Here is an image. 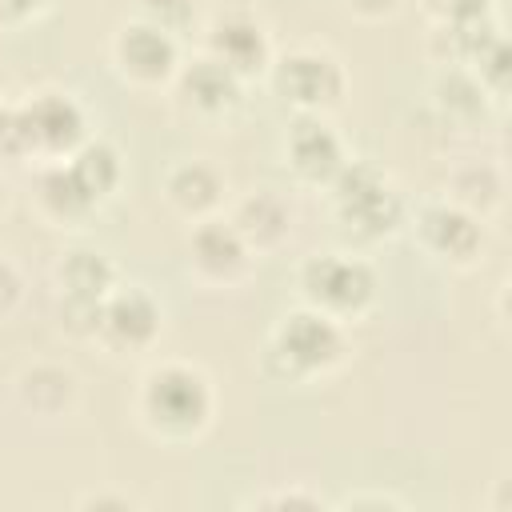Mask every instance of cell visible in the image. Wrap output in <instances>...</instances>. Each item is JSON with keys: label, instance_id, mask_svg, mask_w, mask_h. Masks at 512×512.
<instances>
[{"label": "cell", "instance_id": "obj_1", "mask_svg": "<svg viewBox=\"0 0 512 512\" xmlns=\"http://www.w3.org/2000/svg\"><path fill=\"white\" fill-rule=\"evenodd\" d=\"M216 388L200 364L160 360L140 376L136 388V420L148 436L164 444H192L212 428Z\"/></svg>", "mask_w": 512, "mask_h": 512}, {"label": "cell", "instance_id": "obj_2", "mask_svg": "<svg viewBox=\"0 0 512 512\" xmlns=\"http://www.w3.org/2000/svg\"><path fill=\"white\" fill-rule=\"evenodd\" d=\"M348 324L300 304L276 320L264 340L260 368L276 384H312L344 368L348 360Z\"/></svg>", "mask_w": 512, "mask_h": 512}, {"label": "cell", "instance_id": "obj_3", "mask_svg": "<svg viewBox=\"0 0 512 512\" xmlns=\"http://www.w3.org/2000/svg\"><path fill=\"white\" fill-rule=\"evenodd\" d=\"M328 192V208L336 216V224L360 240V244H376L396 236L408 224V204L404 196L392 188V180L368 164V160H344L340 172L324 184Z\"/></svg>", "mask_w": 512, "mask_h": 512}, {"label": "cell", "instance_id": "obj_4", "mask_svg": "<svg viewBox=\"0 0 512 512\" xmlns=\"http://www.w3.org/2000/svg\"><path fill=\"white\" fill-rule=\"evenodd\" d=\"M300 300L340 324L360 320L376 304V272L364 256L352 252H316L304 256L296 268Z\"/></svg>", "mask_w": 512, "mask_h": 512}, {"label": "cell", "instance_id": "obj_5", "mask_svg": "<svg viewBox=\"0 0 512 512\" xmlns=\"http://www.w3.org/2000/svg\"><path fill=\"white\" fill-rule=\"evenodd\" d=\"M268 80H272V92L296 116H328L344 104V92H348V72L340 64V56H332L328 48H316V44L276 52Z\"/></svg>", "mask_w": 512, "mask_h": 512}, {"label": "cell", "instance_id": "obj_6", "mask_svg": "<svg viewBox=\"0 0 512 512\" xmlns=\"http://www.w3.org/2000/svg\"><path fill=\"white\" fill-rule=\"evenodd\" d=\"M16 120H20V156H32L40 164H60L88 140V112L80 108L76 96L56 88H44L24 104H16Z\"/></svg>", "mask_w": 512, "mask_h": 512}, {"label": "cell", "instance_id": "obj_7", "mask_svg": "<svg viewBox=\"0 0 512 512\" xmlns=\"http://www.w3.org/2000/svg\"><path fill=\"white\" fill-rule=\"evenodd\" d=\"M52 284H56V316H60V328H68L80 340H92L100 300L120 284V272L96 248H68L56 260V268H52Z\"/></svg>", "mask_w": 512, "mask_h": 512}, {"label": "cell", "instance_id": "obj_8", "mask_svg": "<svg viewBox=\"0 0 512 512\" xmlns=\"http://www.w3.org/2000/svg\"><path fill=\"white\" fill-rule=\"evenodd\" d=\"M164 332V308L144 284H116L96 312L92 340L108 356H144Z\"/></svg>", "mask_w": 512, "mask_h": 512}, {"label": "cell", "instance_id": "obj_9", "mask_svg": "<svg viewBox=\"0 0 512 512\" xmlns=\"http://www.w3.org/2000/svg\"><path fill=\"white\" fill-rule=\"evenodd\" d=\"M112 68L124 84L132 88H164L176 80L180 64H184V44L176 36H168L164 28L132 16L116 28L112 36Z\"/></svg>", "mask_w": 512, "mask_h": 512}, {"label": "cell", "instance_id": "obj_10", "mask_svg": "<svg viewBox=\"0 0 512 512\" xmlns=\"http://www.w3.org/2000/svg\"><path fill=\"white\" fill-rule=\"evenodd\" d=\"M412 232H416V244L448 268H476L484 256V240H488L484 220L444 196L412 212Z\"/></svg>", "mask_w": 512, "mask_h": 512}, {"label": "cell", "instance_id": "obj_11", "mask_svg": "<svg viewBox=\"0 0 512 512\" xmlns=\"http://www.w3.org/2000/svg\"><path fill=\"white\" fill-rule=\"evenodd\" d=\"M200 40H204V52L216 56L224 68H232L244 84L256 76H268L272 56H276L264 20H256L252 12H240V8L216 12L212 20H204Z\"/></svg>", "mask_w": 512, "mask_h": 512}, {"label": "cell", "instance_id": "obj_12", "mask_svg": "<svg viewBox=\"0 0 512 512\" xmlns=\"http://www.w3.org/2000/svg\"><path fill=\"white\" fill-rule=\"evenodd\" d=\"M244 80L224 68L216 56L200 52L192 60L180 64L176 80H172V92H176V104L196 116V120H208V124H220V120H232L240 108H244Z\"/></svg>", "mask_w": 512, "mask_h": 512}, {"label": "cell", "instance_id": "obj_13", "mask_svg": "<svg viewBox=\"0 0 512 512\" xmlns=\"http://www.w3.org/2000/svg\"><path fill=\"white\" fill-rule=\"evenodd\" d=\"M256 256L240 240V232L228 224V216L196 220L188 232V268L208 288H232L252 272Z\"/></svg>", "mask_w": 512, "mask_h": 512}, {"label": "cell", "instance_id": "obj_14", "mask_svg": "<svg viewBox=\"0 0 512 512\" xmlns=\"http://www.w3.org/2000/svg\"><path fill=\"white\" fill-rule=\"evenodd\" d=\"M280 152H284V168L312 188H324L348 160V148L340 132L328 124V116H296L284 132Z\"/></svg>", "mask_w": 512, "mask_h": 512}, {"label": "cell", "instance_id": "obj_15", "mask_svg": "<svg viewBox=\"0 0 512 512\" xmlns=\"http://www.w3.org/2000/svg\"><path fill=\"white\" fill-rule=\"evenodd\" d=\"M228 224L240 232V240L252 248V256H268L288 244L292 236V208L280 192L272 188H252L240 196L228 212Z\"/></svg>", "mask_w": 512, "mask_h": 512}, {"label": "cell", "instance_id": "obj_16", "mask_svg": "<svg viewBox=\"0 0 512 512\" xmlns=\"http://www.w3.org/2000/svg\"><path fill=\"white\" fill-rule=\"evenodd\" d=\"M224 192H228V180L216 164L208 160H176L168 172H164V200L172 212H180L184 220H208L220 212L224 204Z\"/></svg>", "mask_w": 512, "mask_h": 512}, {"label": "cell", "instance_id": "obj_17", "mask_svg": "<svg viewBox=\"0 0 512 512\" xmlns=\"http://www.w3.org/2000/svg\"><path fill=\"white\" fill-rule=\"evenodd\" d=\"M36 208H40V216L52 228H80L84 220H92V212L100 204L80 188V180L72 176V168L60 160V164H40V176H36Z\"/></svg>", "mask_w": 512, "mask_h": 512}, {"label": "cell", "instance_id": "obj_18", "mask_svg": "<svg viewBox=\"0 0 512 512\" xmlns=\"http://www.w3.org/2000/svg\"><path fill=\"white\" fill-rule=\"evenodd\" d=\"M76 376L60 364H32L16 376V396L32 416H64L76 404Z\"/></svg>", "mask_w": 512, "mask_h": 512}, {"label": "cell", "instance_id": "obj_19", "mask_svg": "<svg viewBox=\"0 0 512 512\" xmlns=\"http://www.w3.org/2000/svg\"><path fill=\"white\" fill-rule=\"evenodd\" d=\"M64 164L72 168V176L80 180V188H84L96 204H104V200L120 188V180H124L120 148H116L112 140H100V136H88Z\"/></svg>", "mask_w": 512, "mask_h": 512}, {"label": "cell", "instance_id": "obj_20", "mask_svg": "<svg viewBox=\"0 0 512 512\" xmlns=\"http://www.w3.org/2000/svg\"><path fill=\"white\" fill-rule=\"evenodd\" d=\"M444 200H452V204L468 208L472 216L488 220V216L504 204V176H500V168L488 164V160L460 164V168H452V176H448V184H444Z\"/></svg>", "mask_w": 512, "mask_h": 512}, {"label": "cell", "instance_id": "obj_21", "mask_svg": "<svg viewBox=\"0 0 512 512\" xmlns=\"http://www.w3.org/2000/svg\"><path fill=\"white\" fill-rule=\"evenodd\" d=\"M432 96H436V108L452 120H476V116L488 112L484 84L460 64H440V72L432 80Z\"/></svg>", "mask_w": 512, "mask_h": 512}, {"label": "cell", "instance_id": "obj_22", "mask_svg": "<svg viewBox=\"0 0 512 512\" xmlns=\"http://www.w3.org/2000/svg\"><path fill=\"white\" fill-rule=\"evenodd\" d=\"M136 16L148 20V24H156V28H164V32L176 36L180 44L204 28L196 0H140V12H136Z\"/></svg>", "mask_w": 512, "mask_h": 512}, {"label": "cell", "instance_id": "obj_23", "mask_svg": "<svg viewBox=\"0 0 512 512\" xmlns=\"http://www.w3.org/2000/svg\"><path fill=\"white\" fill-rule=\"evenodd\" d=\"M424 16L436 24H468V20H484L496 12V0H420Z\"/></svg>", "mask_w": 512, "mask_h": 512}, {"label": "cell", "instance_id": "obj_24", "mask_svg": "<svg viewBox=\"0 0 512 512\" xmlns=\"http://www.w3.org/2000/svg\"><path fill=\"white\" fill-rule=\"evenodd\" d=\"M244 504H256V508H324L328 500L320 492H308V488H272V492L252 496Z\"/></svg>", "mask_w": 512, "mask_h": 512}, {"label": "cell", "instance_id": "obj_25", "mask_svg": "<svg viewBox=\"0 0 512 512\" xmlns=\"http://www.w3.org/2000/svg\"><path fill=\"white\" fill-rule=\"evenodd\" d=\"M56 0H0V28H24L40 20Z\"/></svg>", "mask_w": 512, "mask_h": 512}, {"label": "cell", "instance_id": "obj_26", "mask_svg": "<svg viewBox=\"0 0 512 512\" xmlns=\"http://www.w3.org/2000/svg\"><path fill=\"white\" fill-rule=\"evenodd\" d=\"M24 300V276L16 272L12 260L0 256V320H8Z\"/></svg>", "mask_w": 512, "mask_h": 512}, {"label": "cell", "instance_id": "obj_27", "mask_svg": "<svg viewBox=\"0 0 512 512\" xmlns=\"http://www.w3.org/2000/svg\"><path fill=\"white\" fill-rule=\"evenodd\" d=\"M340 4L360 20H388L400 8V0H340Z\"/></svg>", "mask_w": 512, "mask_h": 512}, {"label": "cell", "instance_id": "obj_28", "mask_svg": "<svg viewBox=\"0 0 512 512\" xmlns=\"http://www.w3.org/2000/svg\"><path fill=\"white\" fill-rule=\"evenodd\" d=\"M340 508H404V500L392 492H352L340 500Z\"/></svg>", "mask_w": 512, "mask_h": 512}, {"label": "cell", "instance_id": "obj_29", "mask_svg": "<svg viewBox=\"0 0 512 512\" xmlns=\"http://www.w3.org/2000/svg\"><path fill=\"white\" fill-rule=\"evenodd\" d=\"M104 504H116V508H128L132 500L128 496H84L80 508H104Z\"/></svg>", "mask_w": 512, "mask_h": 512}, {"label": "cell", "instance_id": "obj_30", "mask_svg": "<svg viewBox=\"0 0 512 512\" xmlns=\"http://www.w3.org/2000/svg\"><path fill=\"white\" fill-rule=\"evenodd\" d=\"M4 204H8V188H4V176H0V212H4Z\"/></svg>", "mask_w": 512, "mask_h": 512}, {"label": "cell", "instance_id": "obj_31", "mask_svg": "<svg viewBox=\"0 0 512 512\" xmlns=\"http://www.w3.org/2000/svg\"><path fill=\"white\" fill-rule=\"evenodd\" d=\"M0 88H4V72H0Z\"/></svg>", "mask_w": 512, "mask_h": 512}]
</instances>
